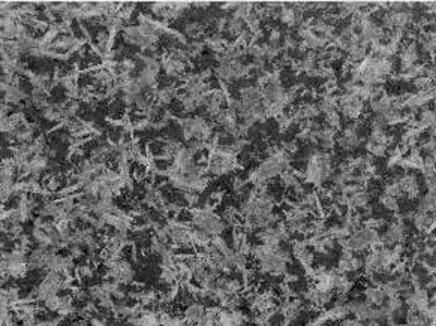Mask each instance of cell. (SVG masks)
<instances>
[{"label":"cell","mask_w":436,"mask_h":326,"mask_svg":"<svg viewBox=\"0 0 436 326\" xmlns=\"http://www.w3.org/2000/svg\"><path fill=\"white\" fill-rule=\"evenodd\" d=\"M421 57V51L417 42H406L403 41L400 44V49H399V60L403 64H415L418 63Z\"/></svg>","instance_id":"6da1fadb"},{"label":"cell","mask_w":436,"mask_h":326,"mask_svg":"<svg viewBox=\"0 0 436 326\" xmlns=\"http://www.w3.org/2000/svg\"><path fill=\"white\" fill-rule=\"evenodd\" d=\"M412 226L420 233H429L435 229V213H418L412 219Z\"/></svg>","instance_id":"7a4b0ae2"},{"label":"cell","mask_w":436,"mask_h":326,"mask_svg":"<svg viewBox=\"0 0 436 326\" xmlns=\"http://www.w3.org/2000/svg\"><path fill=\"white\" fill-rule=\"evenodd\" d=\"M121 36H123V42L128 44L131 47H137L140 48L143 45L144 41V35L140 29L138 24H129L121 30Z\"/></svg>","instance_id":"3957f363"},{"label":"cell","mask_w":436,"mask_h":326,"mask_svg":"<svg viewBox=\"0 0 436 326\" xmlns=\"http://www.w3.org/2000/svg\"><path fill=\"white\" fill-rule=\"evenodd\" d=\"M204 313H206V305L203 302L194 299L186 305L183 316H184L186 322H188V325H197L198 320L204 316Z\"/></svg>","instance_id":"277c9868"},{"label":"cell","mask_w":436,"mask_h":326,"mask_svg":"<svg viewBox=\"0 0 436 326\" xmlns=\"http://www.w3.org/2000/svg\"><path fill=\"white\" fill-rule=\"evenodd\" d=\"M135 276H137V271H135L134 265L126 257H120V260H118V281L132 286L135 281Z\"/></svg>","instance_id":"5b68a950"},{"label":"cell","mask_w":436,"mask_h":326,"mask_svg":"<svg viewBox=\"0 0 436 326\" xmlns=\"http://www.w3.org/2000/svg\"><path fill=\"white\" fill-rule=\"evenodd\" d=\"M415 211L418 213H435L436 207V191H426L415 199Z\"/></svg>","instance_id":"8992f818"},{"label":"cell","mask_w":436,"mask_h":326,"mask_svg":"<svg viewBox=\"0 0 436 326\" xmlns=\"http://www.w3.org/2000/svg\"><path fill=\"white\" fill-rule=\"evenodd\" d=\"M206 29H207V26L204 23H201L200 20H192V21L184 23V26H183V35L188 38L189 41L201 39L206 35Z\"/></svg>","instance_id":"52a82bcc"},{"label":"cell","mask_w":436,"mask_h":326,"mask_svg":"<svg viewBox=\"0 0 436 326\" xmlns=\"http://www.w3.org/2000/svg\"><path fill=\"white\" fill-rule=\"evenodd\" d=\"M238 99L244 102H263L261 87L258 84H247L238 90Z\"/></svg>","instance_id":"ba28073f"},{"label":"cell","mask_w":436,"mask_h":326,"mask_svg":"<svg viewBox=\"0 0 436 326\" xmlns=\"http://www.w3.org/2000/svg\"><path fill=\"white\" fill-rule=\"evenodd\" d=\"M363 295H364V299L370 304V305H382L384 301H385V295L382 292L381 287H377V286H370L367 284L363 290Z\"/></svg>","instance_id":"9c48e42d"},{"label":"cell","mask_w":436,"mask_h":326,"mask_svg":"<svg viewBox=\"0 0 436 326\" xmlns=\"http://www.w3.org/2000/svg\"><path fill=\"white\" fill-rule=\"evenodd\" d=\"M336 144H339V147L343 151L352 153L363 144V140L360 137H357V135H342L340 134L339 140H336Z\"/></svg>","instance_id":"30bf717a"},{"label":"cell","mask_w":436,"mask_h":326,"mask_svg":"<svg viewBox=\"0 0 436 326\" xmlns=\"http://www.w3.org/2000/svg\"><path fill=\"white\" fill-rule=\"evenodd\" d=\"M370 202H372L370 194L367 193L366 188H363V190L354 193L352 196H349L348 208H349V210H357V208H361V207H364V205H367V204H370Z\"/></svg>","instance_id":"8fae6325"},{"label":"cell","mask_w":436,"mask_h":326,"mask_svg":"<svg viewBox=\"0 0 436 326\" xmlns=\"http://www.w3.org/2000/svg\"><path fill=\"white\" fill-rule=\"evenodd\" d=\"M175 87L174 86H164L161 89H158L156 93V102L164 105V106H169L174 100H175Z\"/></svg>","instance_id":"7c38bea8"},{"label":"cell","mask_w":436,"mask_h":326,"mask_svg":"<svg viewBox=\"0 0 436 326\" xmlns=\"http://www.w3.org/2000/svg\"><path fill=\"white\" fill-rule=\"evenodd\" d=\"M121 93L128 94V96H131V97H134V99L137 100L138 97H141V96L144 94V89H143V86L137 81V78H131V80H128V81H124V86H123Z\"/></svg>","instance_id":"4fadbf2b"},{"label":"cell","mask_w":436,"mask_h":326,"mask_svg":"<svg viewBox=\"0 0 436 326\" xmlns=\"http://www.w3.org/2000/svg\"><path fill=\"white\" fill-rule=\"evenodd\" d=\"M378 202L380 205L385 210V211H390V213H396V211H400V204L396 198L390 196V194H385L384 191L378 194Z\"/></svg>","instance_id":"5bb4252c"},{"label":"cell","mask_w":436,"mask_h":326,"mask_svg":"<svg viewBox=\"0 0 436 326\" xmlns=\"http://www.w3.org/2000/svg\"><path fill=\"white\" fill-rule=\"evenodd\" d=\"M382 191H384L385 194H390V196L396 198L397 201H399V199H405V193L402 191V187L399 186L397 181H394V180H391V178L382 184Z\"/></svg>","instance_id":"9a60e30c"},{"label":"cell","mask_w":436,"mask_h":326,"mask_svg":"<svg viewBox=\"0 0 436 326\" xmlns=\"http://www.w3.org/2000/svg\"><path fill=\"white\" fill-rule=\"evenodd\" d=\"M183 198H184V204L188 210H194V208H200L201 205V193L195 191V190H186L183 191Z\"/></svg>","instance_id":"2e32d148"},{"label":"cell","mask_w":436,"mask_h":326,"mask_svg":"<svg viewBox=\"0 0 436 326\" xmlns=\"http://www.w3.org/2000/svg\"><path fill=\"white\" fill-rule=\"evenodd\" d=\"M254 12V2H238L237 8L232 11V17L240 18V20H247L249 15Z\"/></svg>","instance_id":"e0dca14e"},{"label":"cell","mask_w":436,"mask_h":326,"mask_svg":"<svg viewBox=\"0 0 436 326\" xmlns=\"http://www.w3.org/2000/svg\"><path fill=\"white\" fill-rule=\"evenodd\" d=\"M324 124L331 126L336 130H339L342 127V115L339 112V108H334V109L328 111L327 114H324Z\"/></svg>","instance_id":"ac0fdd59"},{"label":"cell","mask_w":436,"mask_h":326,"mask_svg":"<svg viewBox=\"0 0 436 326\" xmlns=\"http://www.w3.org/2000/svg\"><path fill=\"white\" fill-rule=\"evenodd\" d=\"M279 178H280V184H282V187H285V188H291L297 181H300V180L297 178L295 172H294V168H292V169H288V171H283V172L279 175Z\"/></svg>","instance_id":"d6986e66"},{"label":"cell","mask_w":436,"mask_h":326,"mask_svg":"<svg viewBox=\"0 0 436 326\" xmlns=\"http://www.w3.org/2000/svg\"><path fill=\"white\" fill-rule=\"evenodd\" d=\"M234 264H235V270L234 271H241L244 273L249 268V256L243 254L240 251L235 250V256H234Z\"/></svg>","instance_id":"ffe728a7"},{"label":"cell","mask_w":436,"mask_h":326,"mask_svg":"<svg viewBox=\"0 0 436 326\" xmlns=\"http://www.w3.org/2000/svg\"><path fill=\"white\" fill-rule=\"evenodd\" d=\"M246 54H247V57H252V58H266V54H264L261 44H252V42L247 44Z\"/></svg>","instance_id":"44dd1931"},{"label":"cell","mask_w":436,"mask_h":326,"mask_svg":"<svg viewBox=\"0 0 436 326\" xmlns=\"http://www.w3.org/2000/svg\"><path fill=\"white\" fill-rule=\"evenodd\" d=\"M60 302H61V296H58V293H53L44 301V307L50 311H57L60 308Z\"/></svg>","instance_id":"7402d4cb"},{"label":"cell","mask_w":436,"mask_h":326,"mask_svg":"<svg viewBox=\"0 0 436 326\" xmlns=\"http://www.w3.org/2000/svg\"><path fill=\"white\" fill-rule=\"evenodd\" d=\"M99 187H101L99 181L98 180H93V181L87 183L83 187V191L87 193V194H93V196H99Z\"/></svg>","instance_id":"603a6c76"},{"label":"cell","mask_w":436,"mask_h":326,"mask_svg":"<svg viewBox=\"0 0 436 326\" xmlns=\"http://www.w3.org/2000/svg\"><path fill=\"white\" fill-rule=\"evenodd\" d=\"M406 2H388V12L391 14H403L406 12Z\"/></svg>","instance_id":"cb8c5ba5"},{"label":"cell","mask_w":436,"mask_h":326,"mask_svg":"<svg viewBox=\"0 0 436 326\" xmlns=\"http://www.w3.org/2000/svg\"><path fill=\"white\" fill-rule=\"evenodd\" d=\"M198 75H200V80H201V81L209 83V81L215 77V74H213V66H204V68L198 72Z\"/></svg>","instance_id":"d4e9b609"},{"label":"cell","mask_w":436,"mask_h":326,"mask_svg":"<svg viewBox=\"0 0 436 326\" xmlns=\"http://www.w3.org/2000/svg\"><path fill=\"white\" fill-rule=\"evenodd\" d=\"M282 277H283V283H286V284H294V283L300 281V276L297 273L286 271Z\"/></svg>","instance_id":"484cf974"},{"label":"cell","mask_w":436,"mask_h":326,"mask_svg":"<svg viewBox=\"0 0 436 326\" xmlns=\"http://www.w3.org/2000/svg\"><path fill=\"white\" fill-rule=\"evenodd\" d=\"M423 181H424V187L427 188L426 191H435V190H436V180H435V175H432V177H423Z\"/></svg>","instance_id":"4316f807"},{"label":"cell","mask_w":436,"mask_h":326,"mask_svg":"<svg viewBox=\"0 0 436 326\" xmlns=\"http://www.w3.org/2000/svg\"><path fill=\"white\" fill-rule=\"evenodd\" d=\"M212 5H213L212 2H192V6L197 9H207L209 11Z\"/></svg>","instance_id":"83f0119b"}]
</instances>
